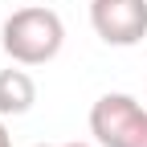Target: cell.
Listing matches in <instances>:
<instances>
[{"instance_id": "1", "label": "cell", "mask_w": 147, "mask_h": 147, "mask_svg": "<svg viewBox=\"0 0 147 147\" xmlns=\"http://www.w3.org/2000/svg\"><path fill=\"white\" fill-rule=\"evenodd\" d=\"M65 25L53 8H16L4 29H0V45L16 65H45L61 53Z\"/></svg>"}, {"instance_id": "2", "label": "cell", "mask_w": 147, "mask_h": 147, "mask_svg": "<svg viewBox=\"0 0 147 147\" xmlns=\"http://www.w3.org/2000/svg\"><path fill=\"white\" fill-rule=\"evenodd\" d=\"M90 135L98 147H147V106L131 94H102L90 106Z\"/></svg>"}, {"instance_id": "3", "label": "cell", "mask_w": 147, "mask_h": 147, "mask_svg": "<svg viewBox=\"0 0 147 147\" xmlns=\"http://www.w3.org/2000/svg\"><path fill=\"white\" fill-rule=\"evenodd\" d=\"M90 25L106 45H139L147 37V0H90Z\"/></svg>"}, {"instance_id": "4", "label": "cell", "mask_w": 147, "mask_h": 147, "mask_svg": "<svg viewBox=\"0 0 147 147\" xmlns=\"http://www.w3.org/2000/svg\"><path fill=\"white\" fill-rule=\"evenodd\" d=\"M37 102V82L25 69H0V115H25Z\"/></svg>"}, {"instance_id": "5", "label": "cell", "mask_w": 147, "mask_h": 147, "mask_svg": "<svg viewBox=\"0 0 147 147\" xmlns=\"http://www.w3.org/2000/svg\"><path fill=\"white\" fill-rule=\"evenodd\" d=\"M0 147H12V135H8V127H4V115H0Z\"/></svg>"}, {"instance_id": "6", "label": "cell", "mask_w": 147, "mask_h": 147, "mask_svg": "<svg viewBox=\"0 0 147 147\" xmlns=\"http://www.w3.org/2000/svg\"><path fill=\"white\" fill-rule=\"evenodd\" d=\"M61 147H90V143H61Z\"/></svg>"}, {"instance_id": "7", "label": "cell", "mask_w": 147, "mask_h": 147, "mask_svg": "<svg viewBox=\"0 0 147 147\" xmlns=\"http://www.w3.org/2000/svg\"><path fill=\"white\" fill-rule=\"evenodd\" d=\"M37 147H49V143H37Z\"/></svg>"}]
</instances>
